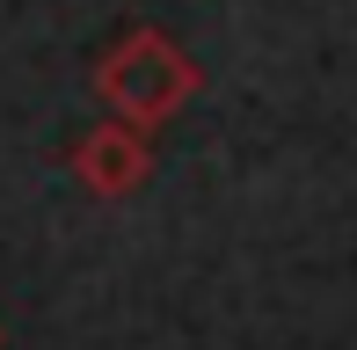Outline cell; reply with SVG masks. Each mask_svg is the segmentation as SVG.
<instances>
[{"label": "cell", "instance_id": "6da1fadb", "mask_svg": "<svg viewBox=\"0 0 357 350\" xmlns=\"http://www.w3.org/2000/svg\"><path fill=\"white\" fill-rule=\"evenodd\" d=\"M197 88H204L197 59H190L175 37H160V29H132V37H117L102 59H95V95H102V109L124 117V124H139V132L146 124H168Z\"/></svg>", "mask_w": 357, "mask_h": 350}, {"label": "cell", "instance_id": "7a4b0ae2", "mask_svg": "<svg viewBox=\"0 0 357 350\" xmlns=\"http://www.w3.org/2000/svg\"><path fill=\"white\" fill-rule=\"evenodd\" d=\"M73 175H80V190H95V197H132L146 175H153V146H146L139 124L109 117V124H95V132L73 139Z\"/></svg>", "mask_w": 357, "mask_h": 350}]
</instances>
